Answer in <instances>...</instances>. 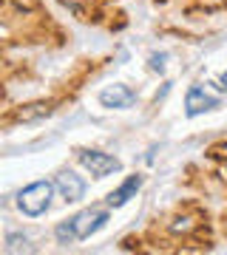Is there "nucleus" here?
Here are the masks:
<instances>
[{"instance_id":"obj_1","label":"nucleus","mask_w":227,"mask_h":255,"mask_svg":"<svg viewBox=\"0 0 227 255\" xmlns=\"http://www.w3.org/2000/svg\"><path fill=\"white\" fill-rule=\"evenodd\" d=\"M54 182H31L28 187L17 193V207L23 216L28 219H37L43 216L45 210L51 207V196H54Z\"/></svg>"},{"instance_id":"obj_2","label":"nucleus","mask_w":227,"mask_h":255,"mask_svg":"<svg viewBox=\"0 0 227 255\" xmlns=\"http://www.w3.org/2000/svg\"><path fill=\"white\" fill-rule=\"evenodd\" d=\"M80 164L88 170L91 176H97V179H105V176L117 173L119 167H122L119 159L102 153V150H82V153H80Z\"/></svg>"},{"instance_id":"obj_3","label":"nucleus","mask_w":227,"mask_h":255,"mask_svg":"<svg viewBox=\"0 0 227 255\" xmlns=\"http://www.w3.org/2000/svg\"><path fill=\"white\" fill-rule=\"evenodd\" d=\"M71 221H74V230H77V241H85V238H91L97 230L105 227L108 213H105V210L91 207V210H82V213H77Z\"/></svg>"},{"instance_id":"obj_4","label":"nucleus","mask_w":227,"mask_h":255,"mask_svg":"<svg viewBox=\"0 0 227 255\" xmlns=\"http://www.w3.org/2000/svg\"><path fill=\"white\" fill-rule=\"evenodd\" d=\"M213 108H219V97L208 94L202 85H191L188 88V94H185V114L188 117H199V114L213 111Z\"/></svg>"},{"instance_id":"obj_5","label":"nucleus","mask_w":227,"mask_h":255,"mask_svg":"<svg viewBox=\"0 0 227 255\" xmlns=\"http://www.w3.org/2000/svg\"><path fill=\"white\" fill-rule=\"evenodd\" d=\"M57 193H60V199L63 201H80L82 196H85V179L77 173H71V170H65V173L57 176V182H54Z\"/></svg>"},{"instance_id":"obj_6","label":"nucleus","mask_w":227,"mask_h":255,"mask_svg":"<svg viewBox=\"0 0 227 255\" xmlns=\"http://www.w3.org/2000/svg\"><path fill=\"white\" fill-rule=\"evenodd\" d=\"M134 91L128 88V85H122V82H117V85H108V88H102L100 91V105L102 108H131L134 105Z\"/></svg>"},{"instance_id":"obj_7","label":"nucleus","mask_w":227,"mask_h":255,"mask_svg":"<svg viewBox=\"0 0 227 255\" xmlns=\"http://www.w3.org/2000/svg\"><path fill=\"white\" fill-rule=\"evenodd\" d=\"M139 187H142V176H139V173L128 176V179L119 184L117 190L108 193V199H105V201H108V207H122V204H128V201L136 196V190H139Z\"/></svg>"},{"instance_id":"obj_8","label":"nucleus","mask_w":227,"mask_h":255,"mask_svg":"<svg viewBox=\"0 0 227 255\" xmlns=\"http://www.w3.org/2000/svg\"><path fill=\"white\" fill-rule=\"evenodd\" d=\"M51 114V102H31V105H23V108L14 111V119L17 122H34L40 117H48Z\"/></svg>"},{"instance_id":"obj_9","label":"nucleus","mask_w":227,"mask_h":255,"mask_svg":"<svg viewBox=\"0 0 227 255\" xmlns=\"http://www.w3.org/2000/svg\"><path fill=\"white\" fill-rule=\"evenodd\" d=\"M54 236H57V241H60V244H71V241H77L74 221H71V219H68V221H60V224H57V230H54Z\"/></svg>"},{"instance_id":"obj_10","label":"nucleus","mask_w":227,"mask_h":255,"mask_svg":"<svg viewBox=\"0 0 227 255\" xmlns=\"http://www.w3.org/2000/svg\"><path fill=\"white\" fill-rule=\"evenodd\" d=\"M28 238L26 236H20V233H9V236H6V247H3V250H6V253H20V250H28Z\"/></svg>"},{"instance_id":"obj_11","label":"nucleus","mask_w":227,"mask_h":255,"mask_svg":"<svg viewBox=\"0 0 227 255\" xmlns=\"http://www.w3.org/2000/svg\"><path fill=\"white\" fill-rule=\"evenodd\" d=\"M165 63H168V54H151V71H165Z\"/></svg>"},{"instance_id":"obj_12","label":"nucleus","mask_w":227,"mask_h":255,"mask_svg":"<svg viewBox=\"0 0 227 255\" xmlns=\"http://www.w3.org/2000/svg\"><path fill=\"white\" fill-rule=\"evenodd\" d=\"M193 227V221L191 219H176L171 224V233H188V230Z\"/></svg>"},{"instance_id":"obj_13","label":"nucleus","mask_w":227,"mask_h":255,"mask_svg":"<svg viewBox=\"0 0 227 255\" xmlns=\"http://www.w3.org/2000/svg\"><path fill=\"white\" fill-rule=\"evenodd\" d=\"M222 88H225V91H227V71L222 74Z\"/></svg>"}]
</instances>
